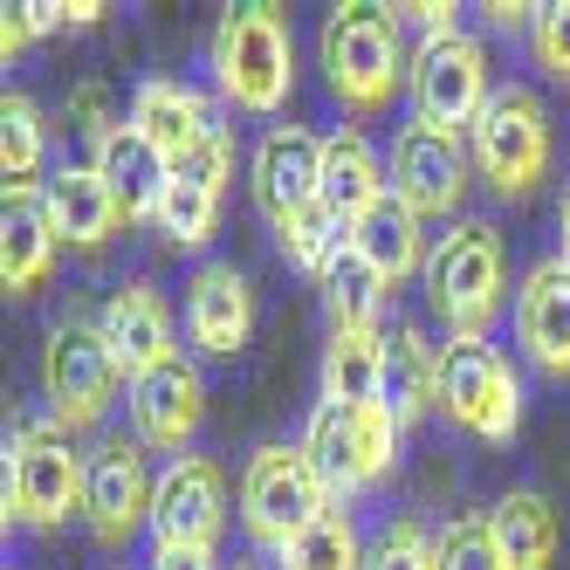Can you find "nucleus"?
Wrapping results in <instances>:
<instances>
[{"label":"nucleus","mask_w":570,"mask_h":570,"mask_svg":"<svg viewBox=\"0 0 570 570\" xmlns=\"http://www.w3.org/2000/svg\"><path fill=\"white\" fill-rule=\"evenodd\" d=\"M227 179H234V145L227 131L214 145H199L193 158L173 166V186H166V207H158V234L173 240V248H207L214 227H220V199H227Z\"/></svg>","instance_id":"obj_17"},{"label":"nucleus","mask_w":570,"mask_h":570,"mask_svg":"<svg viewBox=\"0 0 570 570\" xmlns=\"http://www.w3.org/2000/svg\"><path fill=\"white\" fill-rule=\"evenodd\" d=\"M316 62L351 117H379L413 76V56L399 49V21L385 8H331V21L316 35Z\"/></svg>","instance_id":"obj_2"},{"label":"nucleus","mask_w":570,"mask_h":570,"mask_svg":"<svg viewBox=\"0 0 570 570\" xmlns=\"http://www.w3.org/2000/svg\"><path fill=\"white\" fill-rule=\"evenodd\" d=\"M131 125L158 145L179 166V158H193L199 145H214L220 138V117H214V104L199 97L193 83H173V76H151V83H138L131 90Z\"/></svg>","instance_id":"obj_20"},{"label":"nucleus","mask_w":570,"mask_h":570,"mask_svg":"<svg viewBox=\"0 0 570 570\" xmlns=\"http://www.w3.org/2000/svg\"><path fill=\"white\" fill-rule=\"evenodd\" d=\"M364 543L357 537V522L344 515V509H331L309 537H296L289 550H282V570H364Z\"/></svg>","instance_id":"obj_32"},{"label":"nucleus","mask_w":570,"mask_h":570,"mask_svg":"<svg viewBox=\"0 0 570 570\" xmlns=\"http://www.w3.org/2000/svg\"><path fill=\"white\" fill-rule=\"evenodd\" d=\"M83 488H90V454H76V440L62 420H21L8 440V481H0V502L8 522L28 529H62L69 515H83Z\"/></svg>","instance_id":"obj_4"},{"label":"nucleus","mask_w":570,"mask_h":570,"mask_svg":"<svg viewBox=\"0 0 570 570\" xmlns=\"http://www.w3.org/2000/svg\"><path fill=\"white\" fill-rule=\"evenodd\" d=\"M42 207H49L56 240H69V248H104V240L125 227V214H117L110 186H104L90 166H56L49 186H42Z\"/></svg>","instance_id":"obj_22"},{"label":"nucleus","mask_w":570,"mask_h":570,"mask_svg":"<svg viewBox=\"0 0 570 570\" xmlns=\"http://www.w3.org/2000/svg\"><path fill=\"white\" fill-rule=\"evenodd\" d=\"M97 331H104L110 357L125 364V379H138V372H151V364L173 357V309H166V296H158L151 282H125V289H110Z\"/></svg>","instance_id":"obj_21"},{"label":"nucleus","mask_w":570,"mask_h":570,"mask_svg":"<svg viewBox=\"0 0 570 570\" xmlns=\"http://www.w3.org/2000/svg\"><path fill=\"white\" fill-rule=\"evenodd\" d=\"M214 90L227 110L275 117L296 90V35L282 8H234L214 28Z\"/></svg>","instance_id":"obj_1"},{"label":"nucleus","mask_w":570,"mask_h":570,"mask_svg":"<svg viewBox=\"0 0 570 570\" xmlns=\"http://www.w3.org/2000/svg\"><path fill=\"white\" fill-rule=\"evenodd\" d=\"M248 193L268 227L296 220L303 207H316L323 199V138L303 131V125H275L255 138L248 151Z\"/></svg>","instance_id":"obj_15"},{"label":"nucleus","mask_w":570,"mask_h":570,"mask_svg":"<svg viewBox=\"0 0 570 570\" xmlns=\"http://www.w3.org/2000/svg\"><path fill=\"white\" fill-rule=\"evenodd\" d=\"M440 570H509L488 515H454L440 529Z\"/></svg>","instance_id":"obj_34"},{"label":"nucleus","mask_w":570,"mask_h":570,"mask_svg":"<svg viewBox=\"0 0 570 570\" xmlns=\"http://www.w3.org/2000/svg\"><path fill=\"white\" fill-rule=\"evenodd\" d=\"M385 413L405 426H420L433 405H440V344H426V331H413V323H399V331H385Z\"/></svg>","instance_id":"obj_23"},{"label":"nucleus","mask_w":570,"mask_h":570,"mask_svg":"<svg viewBox=\"0 0 570 570\" xmlns=\"http://www.w3.org/2000/svg\"><path fill=\"white\" fill-rule=\"evenodd\" d=\"M405 97H413V125L433 131H474V117L495 97V69H488V49L468 28L446 35H420L413 49V76H405Z\"/></svg>","instance_id":"obj_10"},{"label":"nucleus","mask_w":570,"mask_h":570,"mask_svg":"<svg viewBox=\"0 0 570 570\" xmlns=\"http://www.w3.org/2000/svg\"><path fill=\"white\" fill-rule=\"evenodd\" d=\"M151 570H220V557L186 550V543H151Z\"/></svg>","instance_id":"obj_36"},{"label":"nucleus","mask_w":570,"mask_h":570,"mask_svg":"<svg viewBox=\"0 0 570 570\" xmlns=\"http://www.w3.org/2000/svg\"><path fill=\"white\" fill-rule=\"evenodd\" d=\"M557 234H563V262H570V186H563V199H557Z\"/></svg>","instance_id":"obj_41"},{"label":"nucleus","mask_w":570,"mask_h":570,"mask_svg":"<svg viewBox=\"0 0 570 570\" xmlns=\"http://www.w3.org/2000/svg\"><path fill=\"white\" fill-rule=\"evenodd\" d=\"M186 337L207 357H234L255 337V289L234 262H207L186 282Z\"/></svg>","instance_id":"obj_18"},{"label":"nucleus","mask_w":570,"mask_h":570,"mask_svg":"<svg viewBox=\"0 0 570 570\" xmlns=\"http://www.w3.org/2000/svg\"><path fill=\"white\" fill-rule=\"evenodd\" d=\"M275 240H282V255H289V268H303V275H331L344 255H351V220L344 214H331L316 199V207H303L296 220H282L275 227Z\"/></svg>","instance_id":"obj_31"},{"label":"nucleus","mask_w":570,"mask_h":570,"mask_svg":"<svg viewBox=\"0 0 570 570\" xmlns=\"http://www.w3.org/2000/svg\"><path fill=\"white\" fill-rule=\"evenodd\" d=\"M529 49H537V69L550 76V83L570 90V0H550V8H537Z\"/></svg>","instance_id":"obj_35"},{"label":"nucleus","mask_w":570,"mask_h":570,"mask_svg":"<svg viewBox=\"0 0 570 570\" xmlns=\"http://www.w3.org/2000/svg\"><path fill=\"white\" fill-rule=\"evenodd\" d=\"M468 158L502 199H529L537 179L550 173V110H543V97L522 90V83H502L488 97V110L474 117Z\"/></svg>","instance_id":"obj_8"},{"label":"nucleus","mask_w":570,"mask_h":570,"mask_svg":"<svg viewBox=\"0 0 570 570\" xmlns=\"http://www.w3.org/2000/svg\"><path fill=\"white\" fill-rule=\"evenodd\" d=\"M323 399L337 405L385 399V331H331V344H323Z\"/></svg>","instance_id":"obj_28"},{"label":"nucleus","mask_w":570,"mask_h":570,"mask_svg":"<svg viewBox=\"0 0 570 570\" xmlns=\"http://www.w3.org/2000/svg\"><path fill=\"white\" fill-rule=\"evenodd\" d=\"M379 199H392V179H385V158L372 151V138H364V131L323 138V207L357 227Z\"/></svg>","instance_id":"obj_24"},{"label":"nucleus","mask_w":570,"mask_h":570,"mask_svg":"<svg viewBox=\"0 0 570 570\" xmlns=\"http://www.w3.org/2000/svg\"><path fill=\"white\" fill-rule=\"evenodd\" d=\"M21 14H28V28H35V35H56V28H69V8H62V0H28Z\"/></svg>","instance_id":"obj_38"},{"label":"nucleus","mask_w":570,"mask_h":570,"mask_svg":"<svg viewBox=\"0 0 570 570\" xmlns=\"http://www.w3.org/2000/svg\"><path fill=\"white\" fill-rule=\"evenodd\" d=\"M125 405H131V433L151 446V454H186L199 420H207V379H199V364L193 357H166V364H151V372H138L125 385Z\"/></svg>","instance_id":"obj_13"},{"label":"nucleus","mask_w":570,"mask_h":570,"mask_svg":"<svg viewBox=\"0 0 570 570\" xmlns=\"http://www.w3.org/2000/svg\"><path fill=\"white\" fill-rule=\"evenodd\" d=\"M364 570H440V537L413 515H392L364 550Z\"/></svg>","instance_id":"obj_33"},{"label":"nucleus","mask_w":570,"mask_h":570,"mask_svg":"<svg viewBox=\"0 0 570 570\" xmlns=\"http://www.w3.org/2000/svg\"><path fill=\"white\" fill-rule=\"evenodd\" d=\"M28 42H35V28H28V14H21V8H8V21H0V56L14 62V56H21Z\"/></svg>","instance_id":"obj_39"},{"label":"nucleus","mask_w":570,"mask_h":570,"mask_svg":"<svg viewBox=\"0 0 570 570\" xmlns=\"http://www.w3.org/2000/svg\"><path fill=\"white\" fill-rule=\"evenodd\" d=\"M56 227H49V207L42 193H8V214H0V282L14 296L42 289L49 268H56Z\"/></svg>","instance_id":"obj_25"},{"label":"nucleus","mask_w":570,"mask_h":570,"mask_svg":"<svg viewBox=\"0 0 570 570\" xmlns=\"http://www.w3.org/2000/svg\"><path fill=\"white\" fill-rule=\"evenodd\" d=\"M385 296H392V282L364 262L357 248L323 275V303H331V331H379V316H385Z\"/></svg>","instance_id":"obj_30"},{"label":"nucleus","mask_w":570,"mask_h":570,"mask_svg":"<svg viewBox=\"0 0 570 570\" xmlns=\"http://www.w3.org/2000/svg\"><path fill=\"white\" fill-rule=\"evenodd\" d=\"M351 248L372 262L385 282H405V275H426V220L413 207H399V199H379L372 214L351 227Z\"/></svg>","instance_id":"obj_27"},{"label":"nucleus","mask_w":570,"mask_h":570,"mask_svg":"<svg viewBox=\"0 0 570 570\" xmlns=\"http://www.w3.org/2000/svg\"><path fill=\"white\" fill-rule=\"evenodd\" d=\"M468 173L474 158L454 131H433V125H399L392 151H385V179H392V199L399 207H413L420 220H440L461 207L468 193Z\"/></svg>","instance_id":"obj_12"},{"label":"nucleus","mask_w":570,"mask_h":570,"mask_svg":"<svg viewBox=\"0 0 570 570\" xmlns=\"http://www.w3.org/2000/svg\"><path fill=\"white\" fill-rule=\"evenodd\" d=\"M303 454L323 474L331 502L344 509L351 495H364L372 481H385V468L399 461V420L385 405H337V399H316V413L303 426Z\"/></svg>","instance_id":"obj_6"},{"label":"nucleus","mask_w":570,"mask_h":570,"mask_svg":"<svg viewBox=\"0 0 570 570\" xmlns=\"http://www.w3.org/2000/svg\"><path fill=\"white\" fill-rule=\"evenodd\" d=\"M90 173L110 186L117 214H125V227L138 220H158V207H166V186H173V158L158 151L131 117H117V125L90 145Z\"/></svg>","instance_id":"obj_16"},{"label":"nucleus","mask_w":570,"mask_h":570,"mask_svg":"<svg viewBox=\"0 0 570 570\" xmlns=\"http://www.w3.org/2000/svg\"><path fill=\"white\" fill-rule=\"evenodd\" d=\"M426 303L454 337H488L509 303V255L488 220H454L426 255Z\"/></svg>","instance_id":"obj_3"},{"label":"nucleus","mask_w":570,"mask_h":570,"mask_svg":"<svg viewBox=\"0 0 570 570\" xmlns=\"http://www.w3.org/2000/svg\"><path fill=\"white\" fill-rule=\"evenodd\" d=\"M488 28H537V8H522V0H488Z\"/></svg>","instance_id":"obj_37"},{"label":"nucleus","mask_w":570,"mask_h":570,"mask_svg":"<svg viewBox=\"0 0 570 570\" xmlns=\"http://www.w3.org/2000/svg\"><path fill=\"white\" fill-rule=\"evenodd\" d=\"M220 529H227V474L207 454H179L158 468V488H151V537L158 543L214 550Z\"/></svg>","instance_id":"obj_14"},{"label":"nucleus","mask_w":570,"mask_h":570,"mask_svg":"<svg viewBox=\"0 0 570 570\" xmlns=\"http://www.w3.org/2000/svg\"><path fill=\"white\" fill-rule=\"evenodd\" d=\"M151 446L138 433H104L90 446V488H83V522L104 550H125L138 529H151Z\"/></svg>","instance_id":"obj_11"},{"label":"nucleus","mask_w":570,"mask_h":570,"mask_svg":"<svg viewBox=\"0 0 570 570\" xmlns=\"http://www.w3.org/2000/svg\"><path fill=\"white\" fill-rule=\"evenodd\" d=\"M42 166H49V125L28 97L8 90V104H0V173H8V193H42L49 186Z\"/></svg>","instance_id":"obj_29"},{"label":"nucleus","mask_w":570,"mask_h":570,"mask_svg":"<svg viewBox=\"0 0 570 570\" xmlns=\"http://www.w3.org/2000/svg\"><path fill=\"white\" fill-rule=\"evenodd\" d=\"M440 420H454L461 433L502 446L522 426V379L515 364L488 337H446L440 344Z\"/></svg>","instance_id":"obj_7"},{"label":"nucleus","mask_w":570,"mask_h":570,"mask_svg":"<svg viewBox=\"0 0 570 570\" xmlns=\"http://www.w3.org/2000/svg\"><path fill=\"white\" fill-rule=\"evenodd\" d=\"M488 529H495L509 570H550V563H557L563 522H557V509L537 495V488H509V495L488 509Z\"/></svg>","instance_id":"obj_26"},{"label":"nucleus","mask_w":570,"mask_h":570,"mask_svg":"<svg viewBox=\"0 0 570 570\" xmlns=\"http://www.w3.org/2000/svg\"><path fill=\"white\" fill-rule=\"evenodd\" d=\"M234 570H282V563H262V550H255V557H240Z\"/></svg>","instance_id":"obj_42"},{"label":"nucleus","mask_w":570,"mask_h":570,"mask_svg":"<svg viewBox=\"0 0 570 570\" xmlns=\"http://www.w3.org/2000/svg\"><path fill=\"white\" fill-rule=\"evenodd\" d=\"M331 509L337 502H331V488H323V474L309 468L303 440L296 446L268 440V446H255V454H248V468H240V529H248L255 550H275L282 557L296 537H309Z\"/></svg>","instance_id":"obj_5"},{"label":"nucleus","mask_w":570,"mask_h":570,"mask_svg":"<svg viewBox=\"0 0 570 570\" xmlns=\"http://www.w3.org/2000/svg\"><path fill=\"white\" fill-rule=\"evenodd\" d=\"M90 21H104L97 0H69V28H90Z\"/></svg>","instance_id":"obj_40"},{"label":"nucleus","mask_w":570,"mask_h":570,"mask_svg":"<svg viewBox=\"0 0 570 570\" xmlns=\"http://www.w3.org/2000/svg\"><path fill=\"white\" fill-rule=\"evenodd\" d=\"M125 364L110 357L104 331L90 316H62L49 323V337H42V399H49V420H62L69 433H83L97 426L117 392H125Z\"/></svg>","instance_id":"obj_9"},{"label":"nucleus","mask_w":570,"mask_h":570,"mask_svg":"<svg viewBox=\"0 0 570 570\" xmlns=\"http://www.w3.org/2000/svg\"><path fill=\"white\" fill-rule=\"evenodd\" d=\"M515 344L550 379H570V262H537L515 289Z\"/></svg>","instance_id":"obj_19"}]
</instances>
